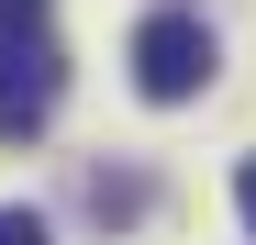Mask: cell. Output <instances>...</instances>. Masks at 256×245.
<instances>
[{"mask_svg":"<svg viewBox=\"0 0 256 245\" xmlns=\"http://www.w3.org/2000/svg\"><path fill=\"white\" fill-rule=\"evenodd\" d=\"M56 90H67L56 34H0V145L45 134V122H56Z\"/></svg>","mask_w":256,"mask_h":245,"instance_id":"obj_1","label":"cell"},{"mask_svg":"<svg viewBox=\"0 0 256 245\" xmlns=\"http://www.w3.org/2000/svg\"><path fill=\"white\" fill-rule=\"evenodd\" d=\"M234 200H245V223H256V156H245V168H234Z\"/></svg>","mask_w":256,"mask_h":245,"instance_id":"obj_6","label":"cell"},{"mask_svg":"<svg viewBox=\"0 0 256 245\" xmlns=\"http://www.w3.org/2000/svg\"><path fill=\"white\" fill-rule=\"evenodd\" d=\"M212 34L190 22V12H156V22H134V90L145 100H190V90H212Z\"/></svg>","mask_w":256,"mask_h":245,"instance_id":"obj_2","label":"cell"},{"mask_svg":"<svg viewBox=\"0 0 256 245\" xmlns=\"http://www.w3.org/2000/svg\"><path fill=\"white\" fill-rule=\"evenodd\" d=\"M0 34H45V0H0Z\"/></svg>","mask_w":256,"mask_h":245,"instance_id":"obj_5","label":"cell"},{"mask_svg":"<svg viewBox=\"0 0 256 245\" xmlns=\"http://www.w3.org/2000/svg\"><path fill=\"white\" fill-rule=\"evenodd\" d=\"M90 212H100V223H134V212H145V178H90Z\"/></svg>","mask_w":256,"mask_h":245,"instance_id":"obj_3","label":"cell"},{"mask_svg":"<svg viewBox=\"0 0 256 245\" xmlns=\"http://www.w3.org/2000/svg\"><path fill=\"white\" fill-rule=\"evenodd\" d=\"M0 245H45V212H22V200H0Z\"/></svg>","mask_w":256,"mask_h":245,"instance_id":"obj_4","label":"cell"}]
</instances>
